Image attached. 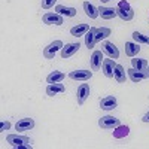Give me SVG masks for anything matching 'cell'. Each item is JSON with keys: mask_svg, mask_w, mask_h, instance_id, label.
<instances>
[{"mask_svg": "<svg viewBox=\"0 0 149 149\" xmlns=\"http://www.w3.org/2000/svg\"><path fill=\"white\" fill-rule=\"evenodd\" d=\"M8 143H10L12 148H31L30 145V139L26 136H18V134H9L6 136Z\"/></svg>", "mask_w": 149, "mask_h": 149, "instance_id": "6da1fadb", "label": "cell"}, {"mask_svg": "<svg viewBox=\"0 0 149 149\" xmlns=\"http://www.w3.org/2000/svg\"><path fill=\"white\" fill-rule=\"evenodd\" d=\"M116 15L124 19V21H131L133 17H134V12L133 9L130 8L128 2H125V0H122V2H119L118 8H116Z\"/></svg>", "mask_w": 149, "mask_h": 149, "instance_id": "7a4b0ae2", "label": "cell"}, {"mask_svg": "<svg viewBox=\"0 0 149 149\" xmlns=\"http://www.w3.org/2000/svg\"><path fill=\"white\" fill-rule=\"evenodd\" d=\"M98 125H100V128L103 130H113V128H118L121 125V122L118 118L115 116H103L100 118V121H98Z\"/></svg>", "mask_w": 149, "mask_h": 149, "instance_id": "3957f363", "label": "cell"}, {"mask_svg": "<svg viewBox=\"0 0 149 149\" xmlns=\"http://www.w3.org/2000/svg\"><path fill=\"white\" fill-rule=\"evenodd\" d=\"M63 42L61 40H54L52 43H49L45 49H43V57L45 58H54L58 49H63Z\"/></svg>", "mask_w": 149, "mask_h": 149, "instance_id": "277c9868", "label": "cell"}, {"mask_svg": "<svg viewBox=\"0 0 149 149\" xmlns=\"http://www.w3.org/2000/svg\"><path fill=\"white\" fill-rule=\"evenodd\" d=\"M43 22L48 24V26H61V24H64V19H63V15L60 14H52V12H48V14L43 15Z\"/></svg>", "mask_w": 149, "mask_h": 149, "instance_id": "5b68a950", "label": "cell"}, {"mask_svg": "<svg viewBox=\"0 0 149 149\" xmlns=\"http://www.w3.org/2000/svg\"><path fill=\"white\" fill-rule=\"evenodd\" d=\"M90 97V85L88 84H81L78 86V91H76V100L78 104H84L85 100Z\"/></svg>", "mask_w": 149, "mask_h": 149, "instance_id": "8992f818", "label": "cell"}, {"mask_svg": "<svg viewBox=\"0 0 149 149\" xmlns=\"http://www.w3.org/2000/svg\"><path fill=\"white\" fill-rule=\"evenodd\" d=\"M79 48H81L79 42L66 43V45L63 46V49H61V58H69V57H72L73 54H76V52L79 51Z\"/></svg>", "mask_w": 149, "mask_h": 149, "instance_id": "52a82bcc", "label": "cell"}, {"mask_svg": "<svg viewBox=\"0 0 149 149\" xmlns=\"http://www.w3.org/2000/svg\"><path fill=\"white\" fill-rule=\"evenodd\" d=\"M69 78L73 79V81H82V82H85V81H88V79L93 78V72H90V70H74V72L69 73Z\"/></svg>", "mask_w": 149, "mask_h": 149, "instance_id": "ba28073f", "label": "cell"}, {"mask_svg": "<svg viewBox=\"0 0 149 149\" xmlns=\"http://www.w3.org/2000/svg\"><path fill=\"white\" fill-rule=\"evenodd\" d=\"M102 51L104 52V54H107L109 55V58H113V60H116L118 57H119V51H118V48L112 43V42H103V45H102Z\"/></svg>", "mask_w": 149, "mask_h": 149, "instance_id": "9c48e42d", "label": "cell"}, {"mask_svg": "<svg viewBox=\"0 0 149 149\" xmlns=\"http://www.w3.org/2000/svg\"><path fill=\"white\" fill-rule=\"evenodd\" d=\"M116 104H118V102H116L115 95H106L100 100V109H103V110H112L116 107Z\"/></svg>", "mask_w": 149, "mask_h": 149, "instance_id": "30bf717a", "label": "cell"}, {"mask_svg": "<svg viewBox=\"0 0 149 149\" xmlns=\"http://www.w3.org/2000/svg\"><path fill=\"white\" fill-rule=\"evenodd\" d=\"M103 51H94L93 52V55H91V69H93V72H97L98 69L102 67V64H103Z\"/></svg>", "mask_w": 149, "mask_h": 149, "instance_id": "8fae6325", "label": "cell"}, {"mask_svg": "<svg viewBox=\"0 0 149 149\" xmlns=\"http://www.w3.org/2000/svg\"><path fill=\"white\" fill-rule=\"evenodd\" d=\"M115 60L113 58H109V60H103V64H102V69H103V73L106 78H113V69H115Z\"/></svg>", "mask_w": 149, "mask_h": 149, "instance_id": "7c38bea8", "label": "cell"}, {"mask_svg": "<svg viewBox=\"0 0 149 149\" xmlns=\"http://www.w3.org/2000/svg\"><path fill=\"white\" fill-rule=\"evenodd\" d=\"M34 127V119L31 118H24V119H19L17 124H15V128L17 131H29Z\"/></svg>", "mask_w": 149, "mask_h": 149, "instance_id": "4fadbf2b", "label": "cell"}, {"mask_svg": "<svg viewBox=\"0 0 149 149\" xmlns=\"http://www.w3.org/2000/svg\"><path fill=\"white\" fill-rule=\"evenodd\" d=\"M66 88H64V85L61 84V82H55V84H49L46 86V94L49 97H54L55 94H60V93H64Z\"/></svg>", "mask_w": 149, "mask_h": 149, "instance_id": "5bb4252c", "label": "cell"}, {"mask_svg": "<svg viewBox=\"0 0 149 149\" xmlns=\"http://www.w3.org/2000/svg\"><path fill=\"white\" fill-rule=\"evenodd\" d=\"M131 64H133V67L136 69V70H139V72H142V73H145L146 76H148V61L145 60V58H133L131 60Z\"/></svg>", "mask_w": 149, "mask_h": 149, "instance_id": "9a60e30c", "label": "cell"}, {"mask_svg": "<svg viewBox=\"0 0 149 149\" xmlns=\"http://www.w3.org/2000/svg\"><path fill=\"white\" fill-rule=\"evenodd\" d=\"M55 12L60 15H63V17H69V18H73L76 15V9L74 8H67V6H63V5H57Z\"/></svg>", "mask_w": 149, "mask_h": 149, "instance_id": "2e32d148", "label": "cell"}, {"mask_svg": "<svg viewBox=\"0 0 149 149\" xmlns=\"http://www.w3.org/2000/svg\"><path fill=\"white\" fill-rule=\"evenodd\" d=\"M98 14L103 19H112L116 17V9L113 8H106V6H100L98 8Z\"/></svg>", "mask_w": 149, "mask_h": 149, "instance_id": "e0dca14e", "label": "cell"}, {"mask_svg": "<svg viewBox=\"0 0 149 149\" xmlns=\"http://www.w3.org/2000/svg\"><path fill=\"white\" fill-rule=\"evenodd\" d=\"M91 27L88 26V24H78V26H74L70 29V34L74 36V37H79L82 34H86V31H88Z\"/></svg>", "mask_w": 149, "mask_h": 149, "instance_id": "ac0fdd59", "label": "cell"}, {"mask_svg": "<svg viewBox=\"0 0 149 149\" xmlns=\"http://www.w3.org/2000/svg\"><path fill=\"white\" fill-rule=\"evenodd\" d=\"M84 10H85V14L88 15L91 19H95L98 15V8H95L93 3H90V2H84Z\"/></svg>", "mask_w": 149, "mask_h": 149, "instance_id": "d6986e66", "label": "cell"}, {"mask_svg": "<svg viewBox=\"0 0 149 149\" xmlns=\"http://www.w3.org/2000/svg\"><path fill=\"white\" fill-rule=\"evenodd\" d=\"M113 78L116 79L118 84H124L127 79L125 76V70H124V67L121 64H115V69H113Z\"/></svg>", "mask_w": 149, "mask_h": 149, "instance_id": "ffe728a7", "label": "cell"}, {"mask_svg": "<svg viewBox=\"0 0 149 149\" xmlns=\"http://www.w3.org/2000/svg\"><path fill=\"white\" fill-rule=\"evenodd\" d=\"M95 29L97 27H91L85 34V45H86V48H90V49L94 48V45L97 43L95 42Z\"/></svg>", "mask_w": 149, "mask_h": 149, "instance_id": "44dd1931", "label": "cell"}, {"mask_svg": "<svg viewBox=\"0 0 149 149\" xmlns=\"http://www.w3.org/2000/svg\"><path fill=\"white\" fill-rule=\"evenodd\" d=\"M140 52V46L136 42H125V54L128 57H136Z\"/></svg>", "mask_w": 149, "mask_h": 149, "instance_id": "7402d4cb", "label": "cell"}, {"mask_svg": "<svg viewBox=\"0 0 149 149\" xmlns=\"http://www.w3.org/2000/svg\"><path fill=\"white\" fill-rule=\"evenodd\" d=\"M127 73H128V78H130L133 82H140V81H143V79H146V78H148L145 73H142V72H139V70H136L134 67L128 69V70H127Z\"/></svg>", "mask_w": 149, "mask_h": 149, "instance_id": "603a6c76", "label": "cell"}, {"mask_svg": "<svg viewBox=\"0 0 149 149\" xmlns=\"http://www.w3.org/2000/svg\"><path fill=\"white\" fill-rule=\"evenodd\" d=\"M64 76L66 74L63 73V72H58V70H54V72H51L48 74V78H46V82L48 84H55V82H61L64 79Z\"/></svg>", "mask_w": 149, "mask_h": 149, "instance_id": "cb8c5ba5", "label": "cell"}, {"mask_svg": "<svg viewBox=\"0 0 149 149\" xmlns=\"http://www.w3.org/2000/svg\"><path fill=\"white\" fill-rule=\"evenodd\" d=\"M107 36H110V29H107V27H97L95 29V42H100L102 39H106Z\"/></svg>", "mask_w": 149, "mask_h": 149, "instance_id": "d4e9b609", "label": "cell"}, {"mask_svg": "<svg viewBox=\"0 0 149 149\" xmlns=\"http://www.w3.org/2000/svg\"><path fill=\"white\" fill-rule=\"evenodd\" d=\"M133 39L136 43H145V45H149V36H145L139 31H134L133 33Z\"/></svg>", "mask_w": 149, "mask_h": 149, "instance_id": "484cf974", "label": "cell"}, {"mask_svg": "<svg viewBox=\"0 0 149 149\" xmlns=\"http://www.w3.org/2000/svg\"><path fill=\"white\" fill-rule=\"evenodd\" d=\"M128 131H130L128 127H121V125H119L118 130L113 131V137H115V139H121V137H124V136H127Z\"/></svg>", "mask_w": 149, "mask_h": 149, "instance_id": "4316f807", "label": "cell"}, {"mask_svg": "<svg viewBox=\"0 0 149 149\" xmlns=\"http://www.w3.org/2000/svg\"><path fill=\"white\" fill-rule=\"evenodd\" d=\"M57 0H42V8L43 9H49V8H52L55 5Z\"/></svg>", "mask_w": 149, "mask_h": 149, "instance_id": "83f0119b", "label": "cell"}, {"mask_svg": "<svg viewBox=\"0 0 149 149\" xmlns=\"http://www.w3.org/2000/svg\"><path fill=\"white\" fill-rule=\"evenodd\" d=\"M10 128V122L9 121H3L0 124V131H5V130H9Z\"/></svg>", "mask_w": 149, "mask_h": 149, "instance_id": "f1b7e54d", "label": "cell"}, {"mask_svg": "<svg viewBox=\"0 0 149 149\" xmlns=\"http://www.w3.org/2000/svg\"><path fill=\"white\" fill-rule=\"evenodd\" d=\"M142 121H143V122H149V112H146V113L143 115V118H142Z\"/></svg>", "mask_w": 149, "mask_h": 149, "instance_id": "f546056e", "label": "cell"}, {"mask_svg": "<svg viewBox=\"0 0 149 149\" xmlns=\"http://www.w3.org/2000/svg\"><path fill=\"white\" fill-rule=\"evenodd\" d=\"M102 2H112V0H102Z\"/></svg>", "mask_w": 149, "mask_h": 149, "instance_id": "4dcf8cb0", "label": "cell"}, {"mask_svg": "<svg viewBox=\"0 0 149 149\" xmlns=\"http://www.w3.org/2000/svg\"><path fill=\"white\" fill-rule=\"evenodd\" d=\"M148 78H149V66H148Z\"/></svg>", "mask_w": 149, "mask_h": 149, "instance_id": "1f68e13d", "label": "cell"}]
</instances>
